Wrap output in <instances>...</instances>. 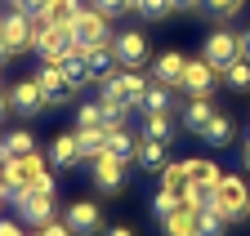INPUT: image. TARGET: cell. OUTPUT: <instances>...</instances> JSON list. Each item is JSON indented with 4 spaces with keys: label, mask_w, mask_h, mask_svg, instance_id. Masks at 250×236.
I'll return each mask as SVG.
<instances>
[{
    "label": "cell",
    "mask_w": 250,
    "mask_h": 236,
    "mask_svg": "<svg viewBox=\"0 0 250 236\" xmlns=\"http://www.w3.org/2000/svg\"><path fill=\"white\" fill-rule=\"evenodd\" d=\"M72 40L81 49H94V45H112V18L99 14L94 5H85L76 18H72Z\"/></svg>",
    "instance_id": "obj_3"
},
{
    "label": "cell",
    "mask_w": 250,
    "mask_h": 236,
    "mask_svg": "<svg viewBox=\"0 0 250 236\" xmlns=\"http://www.w3.org/2000/svg\"><path fill=\"white\" fill-rule=\"evenodd\" d=\"M94 165V187H99V192H107V196H116L121 187H125V169H130V165H125V161H116V156H99V161H89Z\"/></svg>",
    "instance_id": "obj_12"
},
{
    "label": "cell",
    "mask_w": 250,
    "mask_h": 236,
    "mask_svg": "<svg viewBox=\"0 0 250 236\" xmlns=\"http://www.w3.org/2000/svg\"><path fill=\"white\" fill-rule=\"evenodd\" d=\"M76 147H81V161H99L107 152V134L103 129H76Z\"/></svg>",
    "instance_id": "obj_24"
},
{
    "label": "cell",
    "mask_w": 250,
    "mask_h": 236,
    "mask_svg": "<svg viewBox=\"0 0 250 236\" xmlns=\"http://www.w3.org/2000/svg\"><path fill=\"white\" fill-rule=\"evenodd\" d=\"M228 223L214 214V205H206V210H197V236H224Z\"/></svg>",
    "instance_id": "obj_30"
},
{
    "label": "cell",
    "mask_w": 250,
    "mask_h": 236,
    "mask_svg": "<svg viewBox=\"0 0 250 236\" xmlns=\"http://www.w3.org/2000/svg\"><path fill=\"white\" fill-rule=\"evenodd\" d=\"M103 236H134V232H130V227H125V223H116V227H107Z\"/></svg>",
    "instance_id": "obj_44"
},
{
    "label": "cell",
    "mask_w": 250,
    "mask_h": 236,
    "mask_svg": "<svg viewBox=\"0 0 250 236\" xmlns=\"http://www.w3.org/2000/svg\"><path fill=\"white\" fill-rule=\"evenodd\" d=\"M214 80H219V72L206 63V58H188L183 80H179V94H188V98H210L214 94Z\"/></svg>",
    "instance_id": "obj_7"
},
{
    "label": "cell",
    "mask_w": 250,
    "mask_h": 236,
    "mask_svg": "<svg viewBox=\"0 0 250 236\" xmlns=\"http://www.w3.org/2000/svg\"><path fill=\"white\" fill-rule=\"evenodd\" d=\"M45 5H49V0H14V9L31 14V18H41V14H45Z\"/></svg>",
    "instance_id": "obj_39"
},
{
    "label": "cell",
    "mask_w": 250,
    "mask_h": 236,
    "mask_svg": "<svg viewBox=\"0 0 250 236\" xmlns=\"http://www.w3.org/2000/svg\"><path fill=\"white\" fill-rule=\"evenodd\" d=\"M81 9H85L81 0H49V5H45V14H41V22H72Z\"/></svg>",
    "instance_id": "obj_29"
},
{
    "label": "cell",
    "mask_w": 250,
    "mask_h": 236,
    "mask_svg": "<svg viewBox=\"0 0 250 236\" xmlns=\"http://www.w3.org/2000/svg\"><path fill=\"white\" fill-rule=\"evenodd\" d=\"M179 121H183V129L201 134V129H206L210 121H214V103H210V98H192V103L183 107V116H179Z\"/></svg>",
    "instance_id": "obj_18"
},
{
    "label": "cell",
    "mask_w": 250,
    "mask_h": 236,
    "mask_svg": "<svg viewBox=\"0 0 250 236\" xmlns=\"http://www.w3.org/2000/svg\"><path fill=\"white\" fill-rule=\"evenodd\" d=\"M201 58H206V63H210L219 76H224V72L237 63V58H241V49H237V32H228V27L210 32V36H206V45H201Z\"/></svg>",
    "instance_id": "obj_4"
},
{
    "label": "cell",
    "mask_w": 250,
    "mask_h": 236,
    "mask_svg": "<svg viewBox=\"0 0 250 236\" xmlns=\"http://www.w3.org/2000/svg\"><path fill=\"white\" fill-rule=\"evenodd\" d=\"M201 138L210 143V147H228L232 138H237V125H232V116H224V111H214V121L201 129Z\"/></svg>",
    "instance_id": "obj_19"
},
{
    "label": "cell",
    "mask_w": 250,
    "mask_h": 236,
    "mask_svg": "<svg viewBox=\"0 0 250 236\" xmlns=\"http://www.w3.org/2000/svg\"><path fill=\"white\" fill-rule=\"evenodd\" d=\"M224 85H228V90H237V94L250 90V63H246V58H237V63L224 72Z\"/></svg>",
    "instance_id": "obj_31"
},
{
    "label": "cell",
    "mask_w": 250,
    "mask_h": 236,
    "mask_svg": "<svg viewBox=\"0 0 250 236\" xmlns=\"http://www.w3.org/2000/svg\"><path fill=\"white\" fill-rule=\"evenodd\" d=\"M112 54L125 72H143V63H152V49H147V36L143 32H116L112 36Z\"/></svg>",
    "instance_id": "obj_5"
},
{
    "label": "cell",
    "mask_w": 250,
    "mask_h": 236,
    "mask_svg": "<svg viewBox=\"0 0 250 236\" xmlns=\"http://www.w3.org/2000/svg\"><path fill=\"white\" fill-rule=\"evenodd\" d=\"M134 5H139V0H130V14H134Z\"/></svg>",
    "instance_id": "obj_47"
},
{
    "label": "cell",
    "mask_w": 250,
    "mask_h": 236,
    "mask_svg": "<svg viewBox=\"0 0 250 236\" xmlns=\"http://www.w3.org/2000/svg\"><path fill=\"white\" fill-rule=\"evenodd\" d=\"M241 161H246V169H250V138H246V152H241Z\"/></svg>",
    "instance_id": "obj_46"
},
{
    "label": "cell",
    "mask_w": 250,
    "mask_h": 236,
    "mask_svg": "<svg viewBox=\"0 0 250 236\" xmlns=\"http://www.w3.org/2000/svg\"><path fill=\"white\" fill-rule=\"evenodd\" d=\"M161 232H166V236H197V210L179 205L170 218H161Z\"/></svg>",
    "instance_id": "obj_20"
},
{
    "label": "cell",
    "mask_w": 250,
    "mask_h": 236,
    "mask_svg": "<svg viewBox=\"0 0 250 236\" xmlns=\"http://www.w3.org/2000/svg\"><path fill=\"white\" fill-rule=\"evenodd\" d=\"M179 205H183V200H179V196H174L170 187H161V192L152 196V214H156V218H170V214L179 210Z\"/></svg>",
    "instance_id": "obj_33"
},
{
    "label": "cell",
    "mask_w": 250,
    "mask_h": 236,
    "mask_svg": "<svg viewBox=\"0 0 250 236\" xmlns=\"http://www.w3.org/2000/svg\"><path fill=\"white\" fill-rule=\"evenodd\" d=\"M143 169H166V143L156 138H139V156H134Z\"/></svg>",
    "instance_id": "obj_28"
},
{
    "label": "cell",
    "mask_w": 250,
    "mask_h": 236,
    "mask_svg": "<svg viewBox=\"0 0 250 236\" xmlns=\"http://www.w3.org/2000/svg\"><path fill=\"white\" fill-rule=\"evenodd\" d=\"M192 183V174H188V161H166L161 169V187H170L174 196H183V187Z\"/></svg>",
    "instance_id": "obj_27"
},
{
    "label": "cell",
    "mask_w": 250,
    "mask_h": 236,
    "mask_svg": "<svg viewBox=\"0 0 250 236\" xmlns=\"http://www.w3.org/2000/svg\"><path fill=\"white\" fill-rule=\"evenodd\" d=\"M0 152H5V161H18V156H31V152H36V138H31L27 129H9L5 138H0Z\"/></svg>",
    "instance_id": "obj_21"
},
{
    "label": "cell",
    "mask_w": 250,
    "mask_h": 236,
    "mask_svg": "<svg viewBox=\"0 0 250 236\" xmlns=\"http://www.w3.org/2000/svg\"><path fill=\"white\" fill-rule=\"evenodd\" d=\"M103 125H107V116H103V107H99V103L76 107V129H103Z\"/></svg>",
    "instance_id": "obj_32"
},
{
    "label": "cell",
    "mask_w": 250,
    "mask_h": 236,
    "mask_svg": "<svg viewBox=\"0 0 250 236\" xmlns=\"http://www.w3.org/2000/svg\"><path fill=\"white\" fill-rule=\"evenodd\" d=\"M36 85L45 90V98H49V107H62V103H72V85H67V76H62V67H54V63H41L36 67Z\"/></svg>",
    "instance_id": "obj_11"
},
{
    "label": "cell",
    "mask_w": 250,
    "mask_h": 236,
    "mask_svg": "<svg viewBox=\"0 0 250 236\" xmlns=\"http://www.w3.org/2000/svg\"><path fill=\"white\" fill-rule=\"evenodd\" d=\"M9 58H14V54H9V45H5V40H0V67H5V63H9Z\"/></svg>",
    "instance_id": "obj_45"
},
{
    "label": "cell",
    "mask_w": 250,
    "mask_h": 236,
    "mask_svg": "<svg viewBox=\"0 0 250 236\" xmlns=\"http://www.w3.org/2000/svg\"><path fill=\"white\" fill-rule=\"evenodd\" d=\"M36 236H76L62 218H54V223H45V227H36Z\"/></svg>",
    "instance_id": "obj_38"
},
{
    "label": "cell",
    "mask_w": 250,
    "mask_h": 236,
    "mask_svg": "<svg viewBox=\"0 0 250 236\" xmlns=\"http://www.w3.org/2000/svg\"><path fill=\"white\" fill-rule=\"evenodd\" d=\"M99 14H107V18H121V14H130V0H89Z\"/></svg>",
    "instance_id": "obj_37"
},
{
    "label": "cell",
    "mask_w": 250,
    "mask_h": 236,
    "mask_svg": "<svg viewBox=\"0 0 250 236\" xmlns=\"http://www.w3.org/2000/svg\"><path fill=\"white\" fill-rule=\"evenodd\" d=\"M0 40L9 45V54H31L36 49V18L22 14V9H9V14H0Z\"/></svg>",
    "instance_id": "obj_2"
},
{
    "label": "cell",
    "mask_w": 250,
    "mask_h": 236,
    "mask_svg": "<svg viewBox=\"0 0 250 236\" xmlns=\"http://www.w3.org/2000/svg\"><path fill=\"white\" fill-rule=\"evenodd\" d=\"M54 67H62V76H67V85L72 90H85V85H94V76H89V63H85V49H72L62 63H54Z\"/></svg>",
    "instance_id": "obj_17"
},
{
    "label": "cell",
    "mask_w": 250,
    "mask_h": 236,
    "mask_svg": "<svg viewBox=\"0 0 250 236\" xmlns=\"http://www.w3.org/2000/svg\"><path fill=\"white\" fill-rule=\"evenodd\" d=\"M62 223H67L76 236H99L103 232V214L94 200H72L67 210H62Z\"/></svg>",
    "instance_id": "obj_9"
},
{
    "label": "cell",
    "mask_w": 250,
    "mask_h": 236,
    "mask_svg": "<svg viewBox=\"0 0 250 236\" xmlns=\"http://www.w3.org/2000/svg\"><path fill=\"white\" fill-rule=\"evenodd\" d=\"M0 236H31L22 223H5V218H0Z\"/></svg>",
    "instance_id": "obj_40"
},
{
    "label": "cell",
    "mask_w": 250,
    "mask_h": 236,
    "mask_svg": "<svg viewBox=\"0 0 250 236\" xmlns=\"http://www.w3.org/2000/svg\"><path fill=\"white\" fill-rule=\"evenodd\" d=\"M9 103H14V111H18V116H41V111L49 107L45 90L36 85V76H27V80H18L14 90H9Z\"/></svg>",
    "instance_id": "obj_10"
},
{
    "label": "cell",
    "mask_w": 250,
    "mask_h": 236,
    "mask_svg": "<svg viewBox=\"0 0 250 236\" xmlns=\"http://www.w3.org/2000/svg\"><path fill=\"white\" fill-rule=\"evenodd\" d=\"M170 9H201V0H170Z\"/></svg>",
    "instance_id": "obj_42"
},
{
    "label": "cell",
    "mask_w": 250,
    "mask_h": 236,
    "mask_svg": "<svg viewBox=\"0 0 250 236\" xmlns=\"http://www.w3.org/2000/svg\"><path fill=\"white\" fill-rule=\"evenodd\" d=\"M14 210H18V218H22L27 227H45V223L58 218L54 196H41V192H18V196H14Z\"/></svg>",
    "instance_id": "obj_6"
},
{
    "label": "cell",
    "mask_w": 250,
    "mask_h": 236,
    "mask_svg": "<svg viewBox=\"0 0 250 236\" xmlns=\"http://www.w3.org/2000/svg\"><path fill=\"white\" fill-rule=\"evenodd\" d=\"M103 134H107V156H116V161H125V165H134V156H139V138L130 134V125H103Z\"/></svg>",
    "instance_id": "obj_14"
},
{
    "label": "cell",
    "mask_w": 250,
    "mask_h": 236,
    "mask_svg": "<svg viewBox=\"0 0 250 236\" xmlns=\"http://www.w3.org/2000/svg\"><path fill=\"white\" fill-rule=\"evenodd\" d=\"M143 138L170 143V138H174V116H170V111H147V116H143Z\"/></svg>",
    "instance_id": "obj_22"
},
{
    "label": "cell",
    "mask_w": 250,
    "mask_h": 236,
    "mask_svg": "<svg viewBox=\"0 0 250 236\" xmlns=\"http://www.w3.org/2000/svg\"><path fill=\"white\" fill-rule=\"evenodd\" d=\"M241 5H246V0H201V9H210L214 18H237Z\"/></svg>",
    "instance_id": "obj_34"
},
{
    "label": "cell",
    "mask_w": 250,
    "mask_h": 236,
    "mask_svg": "<svg viewBox=\"0 0 250 236\" xmlns=\"http://www.w3.org/2000/svg\"><path fill=\"white\" fill-rule=\"evenodd\" d=\"M85 63H89V76H94V85H99V80H107L112 72H121V63H116L112 45H94V49H85Z\"/></svg>",
    "instance_id": "obj_16"
},
{
    "label": "cell",
    "mask_w": 250,
    "mask_h": 236,
    "mask_svg": "<svg viewBox=\"0 0 250 236\" xmlns=\"http://www.w3.org/2000/svg\"><path fill=\"white\" fill-rule=\"evenodd\" d=\"M188 174H192V183L206 187V192H214L219 183H224V169H219L214 161H188Z\"/></svg>",
    "instance_id": "obj_25"
},
{
    "label": "cell",
    "mask_w": 250,
    "mask_h": 236,
    "mask_svg": "<svg viewBox=\"0 0 250 236\" xmlns=\"http://www.w3.org/2000/svg\"><path fill=\"white\" fill-rule=\"evenodd\" d=\"M237 49H241V58L250 63V27H246V32H237Z\"/></svg>",
    "instance_id": "obj_41"
},
{
    "label": "cell",
    "mask_w": 250,
    "mask_h": 236,
    "mask_svg": "<svg viewBox=\"0 0 250 236\" xmlns=\"http://www.w3.org/2000/svg\"><path fill=\"white\" fill-rule=\"evenodd\" d=\"M99 107H103V116H107V125H125L130 121V103L125 98H116V94H107V90H99Z\"/></svg>",
    "instance_id": "obj_26"
},
{
    "label": "cell",
    "mask_w": 250,
    "mask_h": 236,
    "mask_svg": "<svg viewBox=\"0 0 250 236\" xmlns=\"http://www.w3.org/2000/svg\"><path fill=\"white\" fill-rule=\"evenodd\" d=\"M14 111V103H9V94H0V125H5V116Z\"/></svg>",
    "instance_id": "obj_43"
},
{
    "label": "cell",
    "mask_w": 250,
    "mask_h": 236,
    "mask_svg": "<svg viewBox=\"0 0 250 236\" xmlns=\"http://www.w3.org/2000/svg\"><path fill=\"white\" fill-rule=\"evenodd\" d=\"M174 90L170 85H161V80H147V94H143V103H139V111L147 116V111H170L174 107V98H170Z\"/></svg>",
    "instance_id": "obj_23"
},
{
    "label": "cell",
    "mask_w": 250,
    "mask_h": 236,
    "mask_svg": "<svg viewBox=\"0 0 250 236\" xmlns=\"http://www.w3.org/2000/svg\"><path fill=\"white\" fill-rule=\"evenodd\" d=\"M9 5H14V0H9Z\"/></svg>",
    "instance_id": "obj_48"
},
{
    "label": "cell",
    "mask_w": 250,
    "mask_h": 236,
    "mask_svg": "<svg viewBox=\"0 0 250 236\" xmlns=\"http://www.w3.org/2000/svg\"><path fill=\"white\" fill-rule=\"evenodd\" d=\"M183 67H188V54L166 49V54H156V58H152V80H161V85H170V90H179Z\"/></svg>",
    "instance_id": "obj_13"
},
{
    "label": "cell",
    "mask_w": 250,
    "mask_h": 236,
    "mask_svg": "<svg viewBox=\"0 0 250 236\" xmlns=\"http://www.w3.org/2000/svg\"><path fill=\"white\" fill-rule=\"evenodd\" d=\"M134 14H143V18H152V22H161V18L170 14V0H139Z\"/></svg>",
    "instance_id": "obj_35"
},
{
    "label": "cell",
    "mask_w": 250,
    "mask_h": 236,
    "mask_svg": "<svg viewBox=\"0 0 250 236\" xmlns=\"http://www.w3.org/2000/svg\"><path fill=\"white\" fill-rule=\"evenodd\" d=\"M214 214L224 218V223H241V218H250V192H246V183L241 179H232V174H224V183L214 187Z\"/></svg>",
    "instance_id": "obj_1"
},
{
    "label": "cell",
    "mask_w": 250,
    "mask_h": 236,
    "mask_svg": "<svg viewBox=\"0 0 250 236\" xmlns=\"http://www.w3.org/2000/svg\"><path fill=\"white\" fill-rule=\"evenodd\" d=\"M49 165H54V169H76V165H81V147H76V129L58 134V138L49 143Z\"/></svg>",
    "instance_id": "obj_15"
},
{
    "label": "cell",
    "mask_w": 250,
    "mask_h": 236,
    "mask_svg": "<svg viewBox=\"0 0 250 236\" xmlns=\"http://www.w3.org/2000/svg\"><path fill=\"white\" fill-rule=\"evenodd\" d=\"M99 90H107V94H116V98H125L134 111H139V103H143V94H147V80H143V72H112L107 80H99Z\"/></svg>",
    "instance_id": "obj_8"
},
{
    "label": "cell",
    "mask_w": 250,
    "mask_h": 236,
    "mask_svg": "<svg viewBox=\"0 0 250 236\" xmlns=\"http://www.w3.org/2000/svg\"><path fill=\"white\" fill-rule=\"evenodd\" d=\"M27 192H41V196H54V174H49V165L31 174V187H27Z\"/></svg>",
    "instance_id": "obj_36"
}]
</instances>
